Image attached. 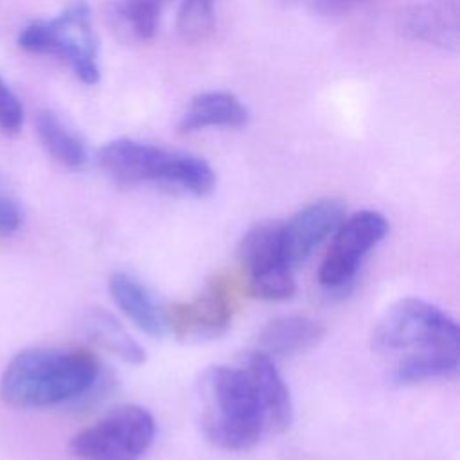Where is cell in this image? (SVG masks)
Returning <instances> with one entry per match:
<instances>
[{
  "label": "cell",
  "mask_w": 460,
  "mask_h": 460,
  "mask_svg": "<svg viewBox=\"0 0 460 460\" xmlns=\"http://www.w3.org/2000/svg\"><path fill=\"white\" fill-rule=\"evenodd\" d=\"M201 429L225 451H246L257 444L264 428L255 392L241 367L214 365L196 383Z\"/></svg>",
  "instance_id": "7a4b0ae2"
},
{
  "label": "cell",
  "mask_w": 460,
  "mask_h": 460,
  "mask_svg": "<svg viewBox=\"0 0 460 460\" xmlns=\"http://www.w3.org/2000/svg\"><path fill=\"white\" fill-rule=\"evenodd\" d=\"M345 219V203L338 198L316 199L286 223H280V241L284 257L291 268L309 259L314 248Z\"/></svg>",
  "instance_id": "9c48e42d"
},
{
  "label": "cell",
  "mask_w": 460,
  "mask_h": 460,
  "mask_svg": "<svg viewBox=\"0 0 460 460\" xmlns=\"http://www.w3.org/2000/svg\"><path fill=\"white\" fill-rule=\"evenodd\" d=\"M18 45L25 52L61 59L86 84L99 81L97 36L84 0H74L52 20H38L23 27Z\"/></svg>",
  "instance_id": "5b68a950"
},
{
  "label": "cell",
  "mask_w": 460,
  "mask_h": 460,
  "mask_svg": "<svg viewBox=\"0 0 460 460\" xmlns=\"http://www.w3.org/2000/svg\"><path fill=\"white\" fill-rule=\"evenodd\" d=\"M241 368L259 401L264 428L273 431L286 429L293 420V402L271 356L262 350H250L243 356Z\"/></svg>",
  "instance_id": "8fae6325"
},
{
  "label": "cell",
  "mask_w": 460,
  "mask_h": 460,
  "mask_svg": "<svg viewBox=\"0 0 460 460\" xmlns=\"http://www.w3.org/2000/svg\"><path fill=\"white\" fill-rule=\"evenodd\" d=\"M386 232L388 221L376 210H361L345 217L334 230L318 271V282L327 289H341L350 284L365 255L385 239Z\"/></svg>",
  "instance_id": "ba28073f"
},
{
  "label": "cell",
  "mask_w": 460,
  "mask_h": 460,
  "mask_svg": "<svg viewBox=\"0 0 460 460\" xmlns=\"http://www.w3.org/2000/svg\"><path fill=\"white\" fill-rule=\"evenodd\" d=\"M239 262L250 291L262 300H286L295 293L293 268L284 257L280 223H259L241 239Z\"/></svg>",
  "instance_id": "52a82bcc"
},
{
  "label": "cell",
  "mask_w": 460,
  "mask_h": 460,
  "mask_svg": "<svg viewBox=\"0 0 460 460\" xmlns=\"http://www.w3.org/2000/svg\"><path fill=\"white\" fill-rule=\"evenodd\" d=\"M214 27V0H183L178 13V31L187 41H199Z\"/></svg>",
  "instance_id": "ffe728a7"
},
{
  "label": "cell",
  "mask_w": 460,
  "mask_h": 460,
  "mask_svg": "<svg viewBox=\"0 0 460 460\" xmlns=\"http://www.w3.org/2000/svg\"><path fill=\"white\" fill-rule=\"evenodd\" d=\"M108 291L115 305L142 332L155 338L167 334L165 309L158 305L155 296L138 279L126 271H115L108 279Z\"/></svg>",
  "instance_id": "7c38bea8"
},
{
  "label": "cell",
  "mask_w": 460,
  "mask_h": 460,
  "mask_svg": "<svg viewBox=\"0 0 460 460\" xmlns=\"http://www.w3.org/2000/svg\"><path fill=\"white\" fill-rule=\"evenodd\" d=\"M86 332L129 365H142L146 361V350L142 345L135 341L131 334L106 311H93L86 318Z\"/></svg>",
  "instance_id": "e0dca14e"
},
{
  "label": "cell",
  "mask_w": 460,
  "mask_h": 460,
  "mask_svg": "<svg viewBox=\"0 0 460 460\" xmlns=\"http://www.w3.org/2000/svg\"><path fill=\"white\" fill-rule=\"evenodd\" d=\"M99 165L126 187L158 183L194 196H207L216 187V174L203 158L131 138L108 142L99 151Z\"/></svg>",
  "instance_id": "3957f363"
},
{
  "label": "cell",
  "mask_w": 460,
  "mask_h": 460,
  "mask_svg": "<svg viewBox=\"0 0 460 460\" xmlns=\"http://www.w3.org/2000/svg\"><path fill=\"white\" fill-rule=\"evenodd\" d=\"M23 122V108L20 99L0 77V131L14 135L20 131Z\"/></svg>",
  "instance_id": "44dd1931"
},
{
  "label": "cell",
  "mask_w": 460,
  "mask_h": 460,
  "mask_svg": "<svg viewBox=\"0 0 460 460\" xmlns=\"http://www.w3.org/2000/svg\"><path fill=\"white\" fill-rule=\"evenodd\" d=\"M458 354H424L402 358L395 363L392 377L399 385L453 377L458 372Z\"/></svg>",
  "instance_id": "ac0fdd59"
},
{
  "label": "cell",
  "mask_w": 460,
  "mask_h": 460,
  "mask_svg": "<svg viewBox=\"0 0 460 460\" xmlns=\"http://www.w3.org/2000/svg\"><path fill=\"white\" fill-rule=\"evenodd\" d=\"M232 322V302L217 284L198 298L165 309L167 334L180 340H212L221 336Z\"/></svg>",
  "instance_id": "30bf717a"
},
{
  "label": "cell",
  "mask_w": 460,
  "mask_h": 460,
  "mask_svg": "<svg viewBox=\"0 0 460 460\" xmlns=\"http://www.w3.org/2000/svg\"><path fill=\"white\" fill-rule=\"evenodd\" d=\"M248 122V110L228 92H207L192 99L185 111L180 131L192 133L205 128H243Z\"/></svg>",
  "instance_id": "9a60e30c"
},
{
  "label": "cell",
  "mask_w": 460,
  "mask_h": 460,
  "mask_svg": "<svg viewBox=\"0 0 460 460\" xmlns=\"http://www.w3.org/2000/svg\"><path fill=\"white\" fill-rule=\"evenodd\" d=\"M155 431V419L146 408L120 404L75 433L68 449L77 460H138L151 447Z\"/></svg>",
  "instance_id": "8992f818"
},
{
  "label": "cell",
  "mask_w": 460,
  "mask_h": 460,
  "mask_svg": "<svg viewBox=\"0 0 460 460\" xmlns=\"http://www.w3.org/2000/svg\"><path fill=\"white\" fill-rule=\"evenodd\" d=\"M325 336L320 322L300 316L286 314L270 320L259 332L261 350L268 356H291L316 347Z\"/></svg>",
  "instance_id": "5bb4252c"
},
{
  "label": "cell",
  "mask_w": 460,
  "mask_h": 460,
  "mask_svg": "<svg viewBox=\"0 0 460 460\" xmlns=\"http://www.w3.org/2000/svg\"><path fill=\"white\" fill-rule=\"evenodd\" d=\"M458 341L456 322L440 307L413 296L392 304L372 332V347L377 352H406L404 358L458 354Z\"/></svg>",
  "instance_id": "277c9868"
},
{
  "label": "cell",
  "mask_w": 460,
  "mask_h": 460,
  "mask_svg": "<svg viewBox=\"0 0 460 460\" xmlns=\"http://www.w3.org/2000/svg\"><path fill=\"white\" fill-rule=\"evenodd\" d=\"M165 4L167 0H120L117 4V13L138 40H151Z\"/></svg>",
  "instance_id": "d6986e66"
},
{
  "label": "cell",
  "mask_w": 460,
  "mask_h": 460,
  "mask_svg": "<svg viewBox=\"0 0 460 460\" xmlns=\"http://www.w3.org/2000/svg\"><path fill=\"white\" fill-rule=\"evenodd\" d=\"M23 221V212L14 194L0 181V237L13 235Z\"/></svg>",
  "instance_id": "7402d4cb"
},
{
  "label": "cell",
  "mask_w": 460,
  "mask_h": 460,
  "mask_svg": "<svg viewBox=\"0 0 460 460\" xmlns=\"http://www.w3.org/2000/svg\"><path fill=\"white\" fill-rule=\"evenodd\" d=\"M97 377L99 361L84 349H23L0 376V397L14 408L56 406L88 392Z\"/></svg>",
  "instance_id": "6da1fadb"
},
{
  "label": "cell",
  "mask_w": 460,
  "mask_h": 460,
  "mask_svg": "<svg viewBox=\"0 0 460 460\" xmlns=\"http://www.w3.org/2000/svg\"><path fill=\"white\" fill-rule=\"evenodd\" d=\"M34 124L41 146L56 162L68 169H83L86 165L88 151L84 142L54 111H38Z\"/></svg>",
  "instance_id": "2e32d148"
},
{
  "label": "cell",
  "mask_w": 460,
  "mask_h": 460,
  "mask_svg": "<svg viewBox=\"0 0 460 460\" xmlns=\"http://www.w3.org/2000/svg\"><path fill=\"white\" fill-rule=\"evenodd\" d=\"M314 11L329 16L343 14L352 11L356 5H359L365 0H307Z\"/></svg>",
  "instance_id": "603a6c76"
},
{
  "label": "cell",
  "mask_w": 460,
  "mask_h": 460,
  "mask_svg": "<svg viewBox=\"0 0 460 460\" xmlns=\"http://www.w3.org/2000/svg\"><path fill=\"white\" fill-rule=\"evenodd\" d=\"M401 29L413 40H422L440 47H456V0H428L424 4L410 7L401 16Z\"/></svg>",
  "instance_id": "4fadbf2b"
}]
</instances>
